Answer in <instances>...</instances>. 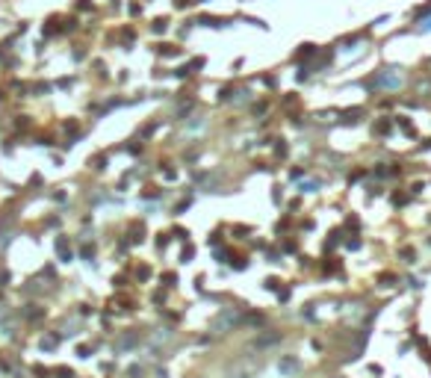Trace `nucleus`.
<instances>
[{"instance_id":"20e7f679","label":"nucleus","mask_w":431,"mask_h":378,"mask_svg":"<svg viewBox=\"0 0 431 378\" xmlns=\"http://www.w3.org/2000/svg\"><path fill=\"white\" fill-rule=\"evenodd\" d=\"M278 343H281V334H278V331H266V334L257 337L254 346H278Z\"/></svg>"},{"instance_id":"ddd939ff","label":"nucleus","mask_w":431,"mask_h":378,"mask_svg":"<svg viewBox=\"0 0 431 378\" xmlns=\"http://www.w3.org/2000/svg\"><path fill=\"white\" fill-rule=\"evenodd\" d=\"M163 281H166V287H174V284H177V275H171V272H166V275H163Z\"/></svg>"},{"instance_id":"f8f14e48","label":"nucleus","mask_w":431,"mask_h":378,"mask_svg":"<svg viewBox=\"0 0 431 378\" xmlns=\"http://www.w3.org/2000/svg\"><path fill=\"white\" fill-rule=\"evenodd\" d=\"M375 133H390V121H378L375 124Z\"/></svg>"},{"instance_id":"f257e3e1","label":"nucleus","mask_w":431,"mask_h":378,"mask_svg":"<svg viewBox=\"0 0 431 378\" xmlns=\"http://www.w3.org/2000/svg\"><path fill=\"white\" fill-rule=\"evenodd\" d=\"M402 83H405V80H402V74H399L396 68H384V71H378L375 77L366 80V86H372V89H390V92L399 89Z\"/></svg>"},{"instance_id":"9b49d317","label":"nucleus","mask_w":431,"mask_h":378,"mask_svg":"<svg viewBox=\"0 0 431 378\" xmlns=\"http://www.w3.org/2000/svg\"><path fill=\"white\" fill-rule=\"evenodd\" d=\"M231 98H233V89H231V86L219 89V101H231Z\"/></svg>"},{"instance_id":"0eeeda50","label":"nucleus","mask_w":431,"mask_h":378,"mask_svg":"<svg viewBox=\"0 0 431 378\" xmlns=\"http://www.w3.org/2000/svg\"><path fill=\"white\" fill-rule=\"evenodd\" d=\"M313 53H316V47H313V44H301V50H298V56H296V59H307V56H313Z\"/></svg>"},{"instance_id":"6e6552de","label":"nucleus","mask_w":431,"mask_h":378,"mask_svg":"<svg viewBox=\"0 0 431 378\" xmlns=\"http://www.w3.org/2000/svg\"><path fill=\"white\" fill-rule=\"evenodd\" d=\"M163 56H180V47H171V44H163V50H160Z\"/></svg>"},{"instance_id":"dca6fc26","label":"nucleus","mask_w":431,"mask_h":378,"mask_svg":"<svg viewBox=\"0 0 431 378\" xmlns=\"http://www.w3.org/2000/svg\"><path fill=\"white\" fill-rule=\"evenodd\" d=\"M423 30H431V21H426V24H423Z\"/></svg>"},{"instance_id":"1a4fd4ad","label":"nucleus","mask_w":431,"mask_h":378,"mask_svg":"<svg viewBox=\"0 0 431 378\" xmlns=\"http://www.w3.org/2000/svg\"><path fill=\"white\" fill-rule=\"evenodd\" d=\"M56 248H59V254H62V260H71V251H68V245H65V240H59V242H56Z\"/></svg>"},{"instance_id":"39448f33","label":"nucleus","mask_w":431,"mask_h":378,"mask_svg":"<svg viewBox=\"0 0 431 378\" xmlns=\"http://www.w3.org/2000/svg\"><path fill=\"white\" fill-rule=\"evenodd\" d=\"M301 370V361H296V358H284L281 361V373L284 376H293V373H298Z\"/></svg>"},{"instance_id":"9d476101","label":"nucleus","mask_w":431,"mask_h":378,"mask_svg":"<svg viewBox=\"0 0 431 378\" xmlns=\"http://www.w3.org/2000/svg\"><path fill=\"white\" fill-rule=\"evenodd\" d=\"M166 27H168L166 18H157V21H154V33H166Z\"/></svg>"},{"instance_id":"f03ea898","label":"nucleus","mask_w":431,"mask_h":378,"mask_svg":"<svg viewBox=\"0 0 431 378\" xmlns=\"http://www.w3.org/2000/svg\"><path fill=\"white\" fill-rule=\"evenodd\" d=\"M242 316H245L242 310H236V308H225V310L213 319V331H216V334H228L231 328H236V325L242 322Z\"/></svg>"},{"instance_id":"423d86ee","label":"nucleus","mask_w":431,"mask_h":378,"mask_svg":"<svg viewBox=\"0 0 431 378\" xmlns=\"http://www.w3.org/2000/svg\"><path fill=\"white\" fill-rule=\"evenodd\" d=\"M136 343H139V337H136V334H124V337L118 340V346H115V349H118V352H124V349H133Z\"/></svg>"},{"instance_id":"7ed1b4c3","label":"nucleus","mask_w":431,"mask_h":378,"mask_svg":"<svg viewBox=\"0 0 431 378\" xmlns=\"http://www.w3.org/2000/svg\"><path fill=\"white\" fill-rule=\"evenodd\" d=\"M260 367H263V361H260V358H251V361H245V358H242L236 367H231L228 378H251L257 370H260Z\"/></svg>"},{"instance_id":"4468645a","label":"nucleus","mask_w":431,"mask_h":378,"mask_svg":"<svg viewBox=\"0 0 431 378\" xmlns=\"http://www.w3.org/2000/svg\"><path fill=\"white\" fill-rule=\"evenodd\" d=\"M189 257H192V245H186V248H183V254H180V260H183V263H189Z\"/></svg>"},{"instance_id":"2eb2a0df","label":"nucleus","mask_w":431,"mask_h":378,"mask_svg":"<svg viewBox=\"0 0 431 378\" xmlns=\"http://www.w3.org/2000/svg\"><path fill=\"white\" fill-rule=\"evenodd\" d=\"M278 284H281L278 278H269V281H266V290H278Z\"/></svg>"}]
</instances>
